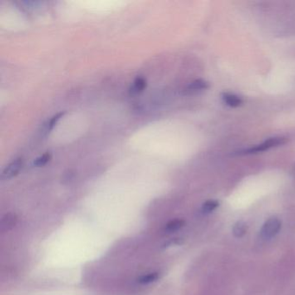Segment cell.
Returning a JSON list of instances; mask_svg holds the SVG:
<instances>
[{
  "label": "cell",
  "mask_w": 295,
  "mask_h": 295,
  "mask_svg": "<svg viewBox=\"0 0 295 295\" xmlns=\"http://www.w3.org/2000/svg\"><path fill=\"white\" fill-rule=\"evenodd\" d=\"M23 167V160L21 159L14 160L8 166H6L2 173V179L10 180L13 176H17L18 172L21 171Z\"/></svg>",
  "instance_id": "obj_3"
},
{
  "label": "cell",
  "mask_w": 295,
  "mask_h": 295,
  "mask_svg": "<svg viewBox=\"0 0 295 295\" xmlns=\"http://www.w3.org/2000/svg\"><path fill=\"white\" fill-rule=\"evenodd\" d=\"M247 231V225L243 222H238L233 228V234L237 238H242Z\"/></svg>",
  "instance_id": "obj_10"
},
{
  "label": "cell",
  "mask_w": 295,
  "mask_h": 295,
  "mask_svg": "<svg viewBox=\"0 0 295 295\" xmlns=\"http://www.w3.org/2000/svg\"><path fill=\"white\" fill-rule=\"evenodd\" d=\"M159 279V273H150L147 274H143L138 279V282L141 284H151L152 282H155Z\"/></svg>",
  "instance_id": "obj_9"
},
{
  "label": "cell",
  "mask_w": 295,
  "mask_h": 295,
  "mask_svg": "<svg viewBox=\"0 0 295 295\" xmlns=\"http://www.w3.org/2000/svg\"><path fill=\"white\" fill-rule=\"evenodd\" d=\"M65 114V113H59L57 114H55V116H53L50 122H48V124L46 125V127H45V132H50L51 130L54 128L55 125L57 124L58 121L61 119L62 117Z\"/></svg>",
  "instance_id": "obj_13"
},
{
  "label": "cell",
  "mask_w": 295,
  "mask_h": 295,
  "mask_svg": "<svg viewBox=\"0 0 295 295\" xmlns=\"http://www.w3.org/2000/svg\"><path fill=\"white\" fill-rule=\"evenodd\" d=\"M51 158H52V156H51V154L49 153V152L44 153V155H42V156H40V157L35 160L33 165L36 166V167H41V166H45L49 161H50Z\"/></svg>",
  "instance_id": "obj_12"
},
{
  "label": "cell",
  "mask_w": 295,
  "mask_h": 295,
  "mask_svg": "<svg viewBox=\"0 0 295 295\" xmlns=\"http://www.w3.org/2000/svg\"><path fill=\"white\" fill-rule=\"evenodd\" d=\"M17 224V218L12 214H7L2 218L1 221V230L2 231H8L12 229Z\"/></svg>",
  "instance_id": "obj_5"
},
{
  "label": "cell",
  "mask_w": 295,
  "mask_h": 295,
  "mask_svg": "<svg viewBox=\"0 0 295 295\" xmlns=\"http://www.w3.org/2000/svg\"><path fill=\"white\" fill-rule=\"evenodd\" d=\"M185 225V221L182 219H175L169 222L166 225V231L168 233H172L180 230L183 226Z\"/></svg>",
  "instance_id": "obj_7"
},
{
  "label": "cell",
  "mask_w": 295,
  "mask_h": 295,
  "mask_svg": "<svg viewBox=\"0 0 295 295\" xmlns=\"http://www.w3.org/2000/svg\"><path fill=\"white\" fill-rule=\"evenodd\" d=\"M287 142V140L282 137H274L270 138L264 141L263 143L260 144L258 146L245 150L243 152H241L240 154H253V153H258V152H264L267 150L276 147V146H282Z\"/></svg>",
  "instance_id": "obj_1"
},
{
  "label": "cell",
  "mask_w": 295,
  "mask_h": 295,
  "mask_svg": "<svg viewBox=\"0 0 295 295\" xmlns=\"http://www.w3.org/2000/svg\"><path fill=\"white\" fill-rule=\"evenodd\" d=\"M219 205V203L215 200H209V201L205 202L204 204H203V207H202V211L204 214H208V213L212 212L213 210H215L218 207Z\"/></svg>",
  "instance_id": "obj_11"
},
{
  "label": "cell",
  "mask_w": 295,
  "mask_h": 295,
  "mask_svg": "<svg viewBox=\"0 0 295 295\" xmlns=\"http://www.w3.org/2000/svg\"><path fill=\"white\" fill-rule=\"evenodd\" d=\"M146 87V82L143 77L136 78V80L133 83V85L131 88L130 92L132 94H138L141 92L143 91L145 88Z\"/></svg>",
  "instance_id": "obj_8"
},
{
  "label": "cell",
  "mask_w": 295,
  "mask_h": 295,
  "mask_svg": "<svg viewBox=\"0 0 295 295\" xmlns=\"http://www.w3.org/2000/svg\"><path fill=\"white\" fill-rule=\"evenodd\" d=\"M209 87H210V85H209V83L207 82L199 79V80L194 81V82L188 85L187 91H202V90L207 89Z\"/></svg>",
  "instance_id": "obj_6"
},
{
  "label": "cell",
  "mask_w": 295,
  "mask_h": 295,
  "mask_svg": "<svg viewBox=\"0 0 295 295\" xmlns=\"http://www.w3.org/2000/svg\"><path fill=\"white\" fill-rule=\"evenodd\" d=\"M281 228H282V223L278 218H270L262 226L261 235L263 239H270L278 234Z\"/></svg>",
  "instance_id": "obj_2"
},
{
  "label": "cell",
  "mask_w": 295,
  "mask_h": 295,
  "mask_svg": "<svg viewBox=\"0 0 295 295\" xmlns=\"http://www.w3.org/2000/svg\"><path fill=\"white\" fill-rule=\"evenodd\" d=\"M222 96H223L222 98L224 100V102L226 103V105L231 108H238L243 104V100L235 94L224 93Z\"/></svg>",
  "instance_id": "obj_4"
}]
</instances>
